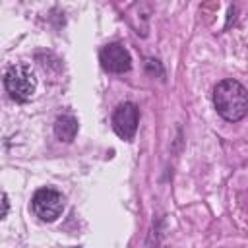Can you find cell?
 <instances>
[{
	"instance_id": "cell-4",
	"label": "cell",
	"mask_w": 248,
	"mask_h": 248,
	"mask_svg": "<svg viewBox=\"0 0 248 248\" xmlns=\"http://www.w3.org/2000/svg\"><path fill=\"white\" fill-rule=\"evenodd\" d=\"M112 128L122 140H132L138 130V107L134 103H122L112 112Z\"/></svg>"
},
{
	"instance_id": "cell-2",
	"label": "cell",
	"mask_w": 248,
	"mask_h": 248,
	"mask_svg": "<svg viewBox=\"0 0 248 248\" xmlns=\"http://www.w3.org/2000/svg\"><path fill=\"white\" fill-rule=\"evenodd\" d=\"M4 87L14 101L25 103L37 89V78L27 64H12L4 74Z\"/></svg>"
},
{
	"instance_id": "cell-7",
	"label": "cell",
	"mask_w": 248,
	"mask_h": 248,
	"mask_svg": "<svg viewBox=\"0 0 248 248\" xmlns=\"http://www.w3.org/2000/svg\"><path fill=\"white\" fill-rule=\"evenodd\" d=\"M6 213H8V196L2 194V219L6 217Z\"/></svg>"
},
{
	"instance_id": "cell-1",
	"label": "cell",
	"mask_w": 248,
	"mask_h": 248,
	"mask_svg": "<svg viewBox=\"0 0 248 248\" xmlns=\"http://www.w3.org/2000/svg\"><path fill=\"white\" fill-rule=\"evenodd\" d=\"M213 105L225 120H242L248 114V91L236 79H223L213 89Z\"/></svg>"
},
{
	"instance_id": "cell-6",
	"label": "cell",
	"mask_w": 248,
	"mask_h": 248,
	"mask_svg": "<svg viewBox=\"0 0 248 248\" xmlns=\"http://www.w3.org/2000/svg\"><path fill=\"white\" fill-rule=\"evenodd\" d=\"M78 134V120L72 116V114H62L56 118L54 122V136L60 140V141H66L70 143Z\"/></svg>"
},
{
	"instance_id": "cell-5",
	"label": "cell",
	"mask_w": 248,
	"mask_h": 248,
	"mask_svg": "<svg viewBox=\"0 0 248 248\" xmlns=\"http://www.w3.org/2000/svg\"><path fill=\"white\" fill-rule=\"evenodd\" d=\"M99 60H101V66L107 70V72H112V74H124L132 68V58H130V52L118 45V43H110L107 45L101 54H99Z\"/></svg>"
},
{
	"instance_id": "cell-3",
	"label": "cell",
	"mask_w": 248,
	"mask_h": 248,
	"mask_svg": "<svg viewBox=\"0 0 248 248\" xmlns=\"http://www.w3.org/2000/svg\"><path fill=\"white\" fill-rule=\"evenodd\" d=\"M31 209L41 221H54L64 211V196L54 188H39L31 198Z\"/></svg>"
}]
</instances>
